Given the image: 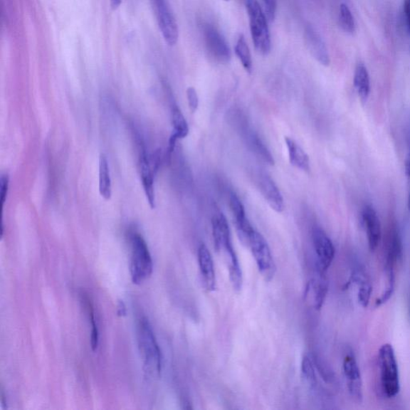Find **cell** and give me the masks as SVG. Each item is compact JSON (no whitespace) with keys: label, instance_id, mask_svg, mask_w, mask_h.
I'll return each mask as SVG.
<instances>
[{"label":"cell","instance_id":"1","mask_svg":"<svg viewBox=\"0 0 410 410\" xmlns=\"http://www.w3.org/2000/svg\"><path fill=\"white\" fill-rule=\"evenodd\" d=\"M378 367L382 392L388 399H393L400 391L399 364L395 352L390 344H384L378 352Z\"/></svg>","mask_w":410,"mask_h":410},{"label":"cell","instance_id":"2","mask_svg":"<svg viewBox=\"0 0 410 410\" xmlns=\"http://www.w3.org/2000/svg\"><path fill=\"white\" fill-rule=\"evenodd\" d=\"M246 8L255 48L260 54L267 56L271 51V38L266 16L258 0H247Z\"/></svg>","mask_w":410,"mask_h":410},{"label":"cell","instance_id":"3","mask_svg":"<svg viewBox=\"0 0 410 410\" xmlns=\"http://www.w3.org/2000/svg\"><path fill=\"white\" fill-rule=\"evenodd\" d=\"M131 275L135 285H140L152 273L153 263L147 243L142 236L133 233L131 236Z\"/></svg>","mask_w":410,"mask_h":410},{"label":"cell","instance_id":"4","mask_svg":"<svg viewBox=\"0 0 410 410\" xmlns=\"http://www.w3.org/2000/svg\"><path fill=\"white\" fill-rule=\"evenodd\" d=\"M139 344L141 352L144 358L146 367H155L157 373L162 369V354L155 335L147 318L140 320L139 331Z\"/></svg>","mask_w":410,"mask_h":410},{"label":"cell","instance_id":"5","mask_svg":"<svg viewBox=\"0 0 410 410\" xmlns=\"http://www.w3.org/2000/svg\"><path fill=\"white\" fill-rule=\"evenodd\" d=\"M248 248L251 249L259 272L266 280H271L275 273V266L270 248L265 237L258 231L250 238Z\"/></svg>","mask_w":410,"mask_h":410},{"label":"cell","instance_id":"6","mask_svg":"<svg viewBox=\"0 0 410 410\" xmlns=\"http://www.w3.org/2000/svg\"><path fill=\"white\" fill-rule=\"evenodd\" d=\"M156 11L160 31L169 46H174L179 38L178 26L166 0H151Z\"/></svg>","mask_w":410,"mask_h":410},{"label":"cell","instance_id":"7","mask_svg":"<svg viewBox=\"0 0 410 410\" xmlns=\"http://www.w3.org/2000/svg\"><path fill=\"white\" fill-rule=\"evenodd\" d=\"M312 236L319 273H325L335 258V247L328 235L320 228H314Z\"/></svg>","mask_w":410,"mask_h":410},{"label":"cell","instance_id":"8","mask_svg":"<svg viewBox=\"0 0 410 410\" xmlns=\"http://www.w3.org/2000/svg\"><path fill=\"white\" fill-rule=\"evenodd\" d=\"M203 34L209 53L217 61L228 62L231 58V51L221 32L214 26L206 23L203 25Z\"/></svg>","mask_w":410,"mask_h":410},{"label":"cell","instance_id":"9","mask_svg":"<svg viewBox=\"0 0 410 410\" xmlns=\"http://www.w3.org/2000/svg\"><path fill=\"white\" fill-rule=\"evenodd\" d=\"M344 375L350 395L357 401L363 399V386L360 368L354 355H346L343 361Z\"/></svg>","mask_w":410,"mask_h":410},{"label":"cell","instance_id":"10","mask_svg":"<svg viewBox=\"0 0 410 410\" xmlns=\"http://www.w3.org/2000/svg\"><path fill=\"white\" fill-rule=\"evenodd\" d=\"M362 220L370 251L374 252L382 241V226L379 217L371 205H367L362 210Z\"/></svg>","mask_w":410,"mask_h":410},{"label":"cell","instance_id":"11","mask_svg":"<svg viewBox=\"0 0 410 410\" xmlns=\"http://www.w3.org/2000/svg\"><path fill=\"white\" fill-rule=\"evenodd\" d=\"M305 41L306 47L317 61L322 65L328 67L330 64L329 51L322 36L311 25H307L305 29Z\"/></svg>","mask_w":410,"mask_h":410},{"label":"cell","instance_id":"12","mask_svg":"<svg viewBox=\"0 0 410 410\" xmlns=\"http://www.w3.org/2000/svg\"><path fill=\"white\" fill-rule=\"evenodd\" d=\"M198 263L205 288L209 292L215 291L216 280L213 256L204 243L198 248Z\"/></svg>","mask_w":410,"mask_h":410},{"label":"cell","instance_id":"13","mask_svg":"<svg viewBox=\"0 0 410 410\" xmlns=\"http://www.w3.org/2000/svg\"><path fill=\"white\" fill-rule=\"evenodd\" d=\"M140 171L141 182H142L143 188L147 201L150 207L153 209L156 207L155 189H154V175L155 172L152 169L149 158L146 153H141L140 158Z\"/></svg>","mask_w":410,"mask_h":410},{"label":"cell","instance_id":"14","mask_svg":"<svg viewBox=\"0 0 410 410\" xmlns=\"http://www.w3.org/2000/svg\"><path fill=\"white\" fill-rule=\"evenodd\" d=\"M260 189L269 206L278 213H281L285 210L283 196L270 177L266 176L261 178Z\"/></svg>","mask_w":410,"mask_h":410},{"label":"cell","instance_id":"15","mask_svg":"<svg viewBox=\"0 0 410 410\" xmlns=\"http://www.w3.org/2000/svg\"><path fill=\"white\" fill-rule=\"evenodd\" d=\"M324 274L320 273V277L318 279H312L308 283L305 292V299L311 300L312 305L317 310L322 309L327 293H328V283Z\"/></svg>","mask_w":410,"mask_h":410},{"label":"cell","instance_id":"16","mask_svg":"<svg viewBox=\"0 0 410 410\" xmlns=\"http://www.w3.org/2000/svg\"><path fill=\"white\" fill-rule=\"evenodd\" d=\"M285 144L290 158V164L296 167L297 169L304 172L310 171V163L309 156L301 149V147L290 137L285 138Z\"/></svg>","mask_w":410,"mask_h":410},{"label":"cell","instance_id":"17","mask_svg":"<svg viewBox=\"0 0 410 410\" xmlns=\"http://www.w3.org/2000/svg\"><path fill=\"white\" fill-rule=\"evenodd\" d=\"M357 93L362 102H367L370 94V77L367 66L362 62L357 64L354 78Z\"/></svg>","mask_w":410,"mask_h":410},{"label":"cell","instance_id":"18","mask_svg":"<svg viewBox=\"0 0 410 410\" xmlns=\"http://www.w3.org/2000/svg\"><path fill=\"white\" fill-rule=\"evenodd\" d=\"M99 191L102 197L110 200L112 197V179L108 162L104 153H101L99 162Z\"/></svg>","mask_w":410,"mask_h":410},{"label":"cell","instance_id":"19","mask_svg":"<svg viewBox=\"0 0 410 410\" xmlns=\"http://www.w3.org/2000/svg\"><path fill=\"white\" fill-rule=\"evenodd\" d=\"M172 122L173 126L172 137L179 139H184L188 136L189 132V127L186 121L182 111L175 106L172 109Z\"/></svg>","mask_w":410,"mask_h":410},{"label":"cell","instance_id":"20","mask_svg":"<svg viewBox=\"0 0 410 410\" xmlns=\"http://www.w3.org/2000/svg\"><path fill=\"white\" fill-rule=\"evenodd\" d=\"M235 53L242 63L243 68L246 69L248 73H252L253 70V61L251 53L248 46L245 36L241 35L237 40L235 46Z\"/></svg>","mask_w":410,"mask_h":410},{"label":"cell","instance_id":"21","mask_svg":"<svg viewBox=\"0 0 410 410\" xmlns=\"http://www.w3.org/2000/svg\"><path fill=\"white\" fill-rule=\"evenodd\" d=\"M351 280L356 282L358 285L357 297L359 303L364 308H367L370 301L372 291V285L369 282L360 275V274H354L352 275Z\"/></svg>","mask_w":410,"mask_h":410},{"label":"cell","instance_id":"22","mask_svg":"<svg viewBox=\"0 0 410 410\" xmlns=\"http://www.w3.org/2000/svg\"><path fill=\"white\" fill-rule=\"evenodd\" d=\"M339 23L346 33L354 34L356 31L355 19L347 4H342L340 6Z\"/></svg>","mask_w":410,"mask_h":410},{"label":"cell","instance_id":"23","mask_svg":"<svg viewBox=\"0 0 410 410\" xmlns=\"http://www.w3.org/2000/svg\"><path fill=\"white\" fill-rule=\"evenodd\" d=\"M229 206L235 218V222L246 219L245 208H243L239 198L235 194L230 195Z\"/></svg>","mask_w":410,"mask_h":410},{"label":"cell","instance_id":"24","mask_svg":"<svg viewBox=\"0 0 410 410\" xmlns=\"http://www.w3.org/2000/svg\"><path fill=\"white\" fill-rule=\"evenodd\" d=\"M301 371H303V374L308 382L311 384L316 383V371L311 359L308 356H305L303 362H301Z\"/></svg>","mask_w":410,"mask_h":410},{"label":"cell","instance_id":"25","mask_svg":"<svg viewBox=\"0 0 410 410\" xmlns=\"http://www.w3.org/2000/svg\"><path fill=\"white\" fill-rule=\"evenodd\" d=\"M88 309L89 311L90 320H91L92 326H93L92 336H91L92 349L93 352H95L96 350H98V345H99V331H98V325H96V323H95L93 305L88 300Z\"/></svg>","mask_w":410,"mask_h":410},{"label":"cell","instance_id":"26","mask_svg":"<svg viewBox=\"0 0 410 410\" xmlns=\"http://www.w3.org/2000/svg\"><path fill=\"white\" fill-rule=\"evenodd\" d=\"M253 144L255 147L256 151L259 153V155L262 159H264L269 164H274V160L271 153L269 152L267 147L261 142V140L258 137H253Z\"/></svg>","mask_w":410,"mask_h":410},{"label":"cell","instance_id":"27","mask_svg":"<svg viewBox=\"0 0 410 410\" xmlns=\"http://www.w3.org/2000/svg\"><path fill=\"white\" fill-rule=\"evenodd\" d=\"M187 98L190 111L192 113L196 112L199 106V98L194 88L190 87L187 89Z\"/></svg>","mask_w":410,"mask_h":410},{"label":"cell","instance_id":"28","mask_svg":"<svg viewBox=\"0 0 410 410\" xmlns=\"http://www.w3.org/2000/svg\"><path fill=\"white\" fill-rule=\"evenodd\" d=\"M266 6V15L269 21H273L277 11L278 0H263Z\"/></svg>","mask_w":410,"mask_h":410},{"label":"cell","instance_id":"29","mask_svg":"<svg viewBox=\"0 0 410 410\" xmlns=\"http://www.w3.org/2000/svg\"><path fill=\"white\" fill-rule=\"evenodd\" d=\"M9 178L8 175H2L0 178V197L4 205L9 191Z\"/></svg>","mask_w":410,"mask_h":410},{"label":"cell","instance_id":"30","mask_svg":"<svg viewBox=\"0 0 410 410\" xmlns=\"http://www.w3.org/2000/svg\"><path fill=\"white\" fill-rule=\"evenodd\" d=\"M403 9L404 16H405L406 29L410 38V0H404Z\"/></svg>","mask_w":410,"mask_h":410},{"label":"cell","instance_id":"31","mask_svg":"<svg viewBox=\"0 0 410 410\" xmlns=\"http://www.w3.org/2000/svg\"><path fill=\"white\" fill-rule=\"evenodd\" d=\"M117 314L120 317H125L127 315L126 306L123 300L119 301Z\"/></svg>","mask_w":410,"mask_h":410},{"label":"cell","instance_id":"32","mask_svg":"<svg viewBox=\"0 0 410 410\" xmlns=\"http://www.w3.org/2000/svg\"><path fill=\"white\" fill-rule=\"evenodd\" d=\"M112 9L117 10L121 4L122 0H110Z\"/></svg>","mask_w":410,"mask_h":410},{"label":"cell","instance_id":"33","mask_svg":"<svg viewBox=\"0 0 410 410\" xmlns=\"http://www.w3.org/2000/svg\"><path fill=\"white\" fill-rule=\"evenodd\" d=\"M406 172L408 177L410 179V152L406 162Z\"/></svg>","mask_w":410,"mask_h":410},{"label":"cell","instance_id":"34","mask_svg":"<svg viewBox=\"0 0 410 410\" xmlns=\"http://www.w3.org/2000/svg\"><path fill=\"white\" fill-rule=\"evenodd\" d=\"M408 208L410 211V191H409V198H408Z\"/></svg>","mask_w":410,"mask_h":410},{"label":"cell","instance_id":"35","mask_svg":"<svg viewBox=\"0 0 410 410\" xmlns=\"http://www.w3.org/2000/svg\"><path fill=\"white\" fill-rule=\"evenodd\" d=\"M224 1H229V0H224Z\"/></svg>","mask_w":410,"mask_h":410}]
</instances>
